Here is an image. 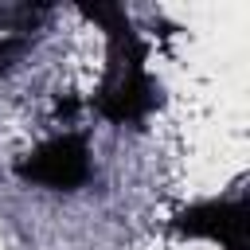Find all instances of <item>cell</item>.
Instances as JSON below:
<instances>
[{
	"label": "cell",
	"instance_id": "1",
	"mask_svg": "<svg viewBox=\"0 0 250 250\" xmlns=\"http://www.w3.org/2000/svg\"><path fill=\"white\" fill-rule=\"evenodd\" d=\"M82 12L105 31V74L94 94L98 113L113 125H141L156 109L160 86L148 74V51L129 12L117 4H86Z\"/></svg>",
	"mask_w": 250,
	"mask_h": 250
},
{
	"label": "cell",
	"instance_id": "2",
	"mask_svg": "<svg viewBox=\"0 0 250 250\" xmlns=\"http://www.w3.org/2000/svg\"><path fill=\"white\" fill-rule=\"evenodd\" d=\"M94 164H90V145L82 133H59L51 141H43L39 148H31L27 156H20L16 176L23 184H39L51 191H74L90 180Z\"/></svg>",
	"mask_w": 250,
	"mask_h": 250
},
{
	"label": "cell",
	"instance_id": "3",
	"mask_svg": "<svg viewBox=\"0 0 250 250\" xmlns=\"http://www.w3.org/2000/svg\"><path fill=\"white\" fill-rule=\"evenodd\" d=\"M176 227L191 238H207L227 250H242L246 246V203L242 199H211V203L188 207L176 219Z\"/></svg>",
	"mask_w": 250,
	"mask_h": 250
}]
</instances>
